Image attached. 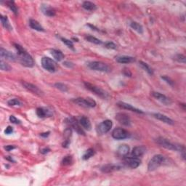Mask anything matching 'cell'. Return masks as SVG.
Listing matches in <instances>:
<instances>
[{"label": "cell", "mask_w": 186, "mask_h": 186, "mask_svg": "<svg viewBox=\"0 0 186 186\" xmlns=\"http://www.w3.org/2000/svg\"><path fill=\"white\" fill-rule=\"evenodd\" d=\"M123 73L126 76H132V73L129 71V69H125L124 70Z\"/></svg>", "instance_id": "cell-46"}, {"label": "cell", "mask_w": 186, "mask_h": 186, "mask_svg": "<svg viewBox=\"0 0 186 186\" xmlns=\"http://www.w3.org/2000/svg\"><path fill=\"white\" fill-rule=\"evenodd\" d=\"M42 11L45 15L48 17H54L55 15V10L48 5H43L42 7Z\"/></svg>", "instance_id": "cell-22"}, {"label": "cell", "mask_w": 186, "mask_h": 186, "mask_svg": "<svg viewBox=\"0 0 186 186\" xmlns=\"http://www.w3.org/2000/svg\"><path fill=\"white\" fill-rule=\"evenodd\" d=\"M29 26L32 29L36 30L37 32H44V28L41 26V24L36 20L31 19L29 20Z\"/></svg>", "instance_id": "cell-24"}, {"label": "cell", "mask_w": 186, "mask_h": 186, "mask_svg": "<svg viewBox=\"0 0 186 186\" xmlns=\"http://www.w3.org/2000/svg\"><path fill=\"white\" fill-rule=\"evenodd\" d=\"M112 126L113 123L111 120L107 119V120L103 121L97 127V132H98L99 135H104V134L110 131Z\"/></svg>", "instance_id": "cell-8"}, {"label": "cell", "mask_w": 186, "mask_h": 186, "mask_svg": "<svg viewBox=\"0 0 186 186\" xmlns=\"http://www.w3.org/2000/svg\"><path fill=\"white\" fill-rule=\"evenodd\" d=\"M0 56H1L2 59L5 58L10 61H15L16 60V56L13 53L2 48V47L0 49Z\"/></svg>", "instance_id": "cell-16"}, {"label": "cell", "mask_w": 186, "mask_h": 186, "mask_svg": "<svg viewBox=\"0 0 186 186\" xmlns=\"http://www.w3.org/2000/svg\"><path fill=\"white\" fill-rule=\"evenodd\" d=\"M116 119L121 125L124 126L129 127V126L131 125V119H130V117L129 116V115L125 113H118L116 115Z\"/></svg>", "instance_id": "cell-10"}, {"label": "cell", "mask_w": 186, "mask_h": 186, "mask_svg": "<svg viewBox=\"0 0 186 186\" xmlns=\"http://www.w3.org/2000/svg\"><path fill=\"white\" fill-rule=\"evenodd\" d=\"M73 102L79 106L84 107V108H94L96 106V102L91 98H78L74 99Z\"/></svg>", "instance_id": "cell-5"}, {"label": "cell", "mask_w": 186, "mask_h": 186, "mask_svg": "<svg viewBox=\"0 0 186 186\" xmlns=\"http://www.w3.org/2000/svg\"><path fill=\"white\" fill-rule=\"evenodd\" d=\"M112 137L116 140H121L129 137V133L122 128H116L112 132Z\"/></svg>", "instance_id": "cell-9"}, {"label": "cell", "mask_w": 186, "mask_h": 186, "mask_svg": "<svg viewBox=\"0 0 186 186\" xmlns=\"http://www.w3.org/2000/svg\"><path fill=\"white\" fill-rule=\"evenodd\" d=\"M42 66L45 70L50 73H55L57 71L56 63L48 57H44L42 59Z\"/></svg>", "instance_id": "cell-6"}, {"label": "cell", "mask_w": 186, "mask_h": 186, "mask_svg": "<svg viewBox=\"0 0 186 186\" xmlns=\"http://www.w3.org/2000/svg\"><path fill=\"white\" fill-rule=\"evenodd\" d=\"M116 61L119 63H130L135 61V58L130 56H119L116 57Z\"/></svg>", "instance_id": "cell-25"}, {"label": "cell", "mask_w": 186, "mask_h": 186, "mask_svg": "<svg viewBox=\"0 0 186 186\" xmlns=\"http://www.w3.org/2000/svg\"><path fill=\"white\" fill-rule=\"evenodd\" d=\"M105 47H106L107 49H116V44H114V43L112 42H108L105 44Z\"/></svg>", "instance_id": "cell-40"}, {"label": "cell", "mask_w": 186, "mask_h": 186, "mask_svg": "<svg viewBox=\"0 0 186 186\" xmlns=\"http://www.w3.org/2000/svg\"><path fill=\"white\" fill-rule=\"evenodd\" d=\"M51 55H53V57L57 61H61L65 58V55L61 50H58V49H51L50 51Z\"/></svg>", "instance_id": "cell-23"}, {"label": "cell", "mask_w": 186, "mask_h": 186, "mask_svg": "<svg viewBox=\"0 0 186 186\" xmlns=\"http://www.w3.org/2000/svg\"><path fill=\"white\" fill-rule=\"evenodd\" d=\"M49 135V132H44V133H42L41 134V136L44 137H48Z\"/></svg>", "instance_id": "cell-48"}, {"label": "cell", "mask_w": 186, "mask_h": 186, "mask_svg": "<svg viewBox=\"0 0 186 186\" xmlns=\"http://www.w3.org/2000/svg\"><path fill=\"white\" fill-rule=\"evenodd\" d=\"M72 162H73L72 157L71 156H67L63 158V161H62V164L64 165V166H68V165L71 164Z\"/></svg>", "instance_id": "cell-38"}, {"label": "cell", "mask_w": 186, "mask_h": 186, "mask_svg": "<svg viewBox=\"0 0 186 186\" xmlns=\"http://www.w3.org/2000/svg\"><path fill=\"white\" fill-rule=\"evenodd\" d=\"M0 69H1L2 71H10V70L12 69V68L9 64L6 63V62H5L2 59L1 61H0Z\"/></svg>", "instance_id": "cell-32"}, {"label": "cell", "mask_w": 186, "mask_h": 186, "mask_svg": "<svg viewBox=\"0 0 186 186\" xmlns=\"http://www.w3.org/2000/svg\"><path fill=\"white\" fill-rule=\"evenodd\" d=\"M10 122H12V124H15V125H18V124H20V121L19 119H18L15 116H10Z\"/></svg>", "instance_id": "cell-41"}, {"label": "cell", "mask_w": 186, "mask_h": 186, "mask_svg": "<svg viewBox=\"0 0 186 186\" xmlns=\"http://www.w3.org/2000/svg\"><path fill=\"white\" fill-rule=\"evenodd\" d=\"M152 96L154 97V98H156L157 100H159V102H161L163 104L165 105H170L171 104V101L170 99L169 98H167L166 95L162 94L160 92H153L152 93Z\"/></svg>", "instance_id": "cell-13"}, {"label": "cell", "mask_w": 186, "mask_h": 186, "mask_svg": "<svg viewBox=\"0 0 186 186\" xmlns=\"http://www.w3.org/2000/svg\"><path fill=\"white\" fill-rule=\"evenodd\" d=\"M79 125L83 127V129L87 130V131H90V130H91V128H92V125H91L90 119L86 116H82L80 119Z\"/></svg>", "instance_id": "cell-20"}, {"label": "cell", "mask_w": 186, "mask_h": 186, "mask_svg": "<svg viewBox=\"0 0 186 186\" xmlns=\"http://www.w3.org/2000/svg\"><path fill=\"white\" fill-rule=\"evenodd\" d=\"M146 151V148L144 146H136L132 149L131 156L133 157H141Z\"/></svg>", "instance_id": "cell-18"}, {"label": "cell", "mask_w": 186, "mask_h": 186, "mask_svg": "<svg viewBox=\"0 0 186 186\" xmlns=\"http://www.w3.org/2000/svg\"><path fill=\"white\" fill-rule=\"evenodd\" d=\"M15 49L18 52V59L22 66L26 68H32L34 66V62L33 57L28 54L23 47L20 44H14Z\"/></svg>", "instance_id": "cell-1"}, {"label": "cell", "mask_w": 186, "mask_h": 186, "mask_svg": "<svg viewBox=\"0 0 186 186\" xmlns=\"http://www.w3.org/2000/svg\"><path fill=\"white\" fill-rule=\"evenodd\" d=\"M118 106H119L120 108H123V109H126V110L133 111V112H135L137 113H143V111H142V110H140V109H138L137 108H135V107L132 106V105L128 104V103H126L124 102L118 103Z\"/></svg>", "instance_id": "cell-17"}, {"label": "cell", "mask_w": 186, "mask_h": 186, "mask_svg": "<svg viewBox=\"0 0 186 186\" xmlns=\"http://www.w3.org/2000/svg\"><path fill=\"white\" fill-rule=\"evenodd\" d=\"M162 79H164L167 84H169V85L172 86L173 84H174V82H173L172 80H171L170 78H169L168 76H162Z\"/></svg>", "instance_id": "cell-42"}, {"label": "cell", "mask_w": 186, "mask_h": 186, "mask_svg": "<svg viewBox=\"0 0 186 186\" xmlns=\"http://www.w3.org/2000/svg\"><path fill=\"white\" fill-rule=\"evenodd\" d=\"M66 121H67L68 125L71 126L72 128H74V129H75L76 132H78L79 135H85L83 129H82L79 124L77 122V121H76L75 119H74V118H69V119H66Z\"/></svg>", "instance_id": "cell-14"}, {"label": "cell", "mask_w": 186, "mask_h": 186, "mask_svg": "<svg viewBox=\"0 0 186 186\" xmlns=\"http://www.w3.org/2000/svg\"><path fill=\"white\" fill-rule=\"evenodd\" d=\"M12 132H13V128H12L11 126H8L5 130V133L7 134V135H10Z\"/></svg>", "instance_id": "cell-43"}, {"label": "cell", "mask_w": 186, "mask_h": 186, "mask_svg": "<svg viewBox=\"0 0 186 186\" xmlns=\"http://www.w3.org/2000/svg\"><path fill=\"white\" fill-rule=\"evenodd\" d=\"M94 154H95V150H93L92 148H89V149L85 152V154L83 155L82 159H83L84 160H87V159H90L91 157L94 156Z\"/></svg>", "instance_id": "cell-34"}, {"label": "cell", "mask_w": 186, "mask_h": 186, "mask_svg": "<svg viewBox=\"0 0 186 186\" xmlns=\"http://www.w3.org/2000/svg\"><path fill=\"white\" fill-rule=\"evenodd\" d=\"M156 142L161 147L166 148V149L175 150V151L179 152H185V147L183 146L180 144L173 143V142H171L169 140L164 137H159L156 140Z\"/></svg>", "instance_id": "cell-2"}, {"label": "cell", "mask_w": 186, "mask_h": 186, "mask_svg": "<svg viewBox=\"0 0 186 186\" xmlns=\"http://www.w3.org/2000/svg\"><path fill=\"white\" fill-rule=\"evenodd\" d=\"M49 151H50V149L48 148H43L42 150H41V153H42V154H46Z\"/></svg>", "instance_id": "cell-47"}, {"label": "cell", "mask_w": 186, "mask_h": 186, "mask_svg": "<svg viewBox=\"0 0 186 186\" xmlns=\"http://www.w3.org/2000/svg\"><path fill=\"white\" fill-rule=\"evenodd\" d=\"M0 19H1L2 24L4 28H6V29H7V30H12V29L11 25L10 24V22H9V20H8V18H7V16L1 15H0Z\"/></svg>", "instance_id": "cell-27"}, {"label": "cell", "mask_w": 186, "mask_h": 186, "mask_svg": "<svg viewBox=\"0 0 186 186\" xmlns=\"http://www.w3.org/2000/svg\"><path fill=\"white\" fill-rule=\"evenodd\" d=\"M16 147L14 146H11V145H9V146H5V149L7 150V151H11L13 149H15Z\"/></svg>", "instance_id": "cell-45"}, {"label": "cell", "mask_w": 186, "mask_h": 186, "mask_svg": "<svg viewBox=\"0 0 186 186\" xmlns=\"http://www.w3.org/2000/svg\"><path fill=\"white\" fill-rule=\"evenodd\" d=\"M130 27L133 30H135V32L139 33V34H142V33H143V27L137 22H132L131 23H130Z\"/></svg>", "instance_id": "cell-30"}, {"label": "cell", "mask_w": 186, "mask_h": 186, "mask_svg": "<svg viewBox=\"0 0 186 186\" xmlns=\"http://www.w3.org/2000/svg\"><path fill=\"white\" fill-rule=\"evenodd\" d=\"M153 116H154V118H156V119H158V120L162 121V122H164L165 124H167V125H173L175 124L174 121H173L172 119H170V118L168 116H167L166 115L162 114V113H153Z\"/></svg>", "instance_id": "cell-15"}, {"label": "cell", "mask_w": 186, "mask_h": 186, "mask_svg": "<svg viewBox=\"0 0 186 186\" xmlns=\"http://www.w3.org/2000/svg\"><path fill=\"white\" fill-rule=\"evenodd\" d=\"M23 85L26 90H28V91H30L31 92L34 93V94L38 96H42L43 95V92L42 90L39 89L38 87H36L34 84H33L32 83H29V82H22Z\"/></svg>", "instance_id": "cell-11"}, {"label": "cell", "mask_w": 186, "mask_h": 186, "mask_svg": "<svg viewBox=\"0 0 186 186\" xmlns=\"http://www.w3.org/2000/svg\"><path fill=\"white\" fill-rule=\"evenodd\" d=\"M55 87L57 89H58L59 90H61L62 92H67V91L69 90V88H68V87L66 86V84H64L63 83H60V82L59 83L58 82H57V83H55Z\"/></svg>", "instance_id": "cell-36"}, {"label": "cell", "mask_w": 186, "mask_h": 186, "mask_svg": "<svg viewBox=\"0 0 186 186\" xmlns=\"http://www.w3.org/2000/svg\"><path fill=\"white\" fill-rule=\"evenodd\" d=\"M88 67L90 68V69L94 70V71H101V72H105V73H108L110 72L111 68L109 67V66L108 64L103 63V62L100 61H92V62H90L87 64Z\"/></svg>", "instance_id": "cell-4"}, {"label": "cell", "mask_w": 186, "mask_h": 186, "mask_svg": "<svg viewBox=\"0 0 186 186\" xmlns=\"http://www.w3.org/2000/svg\"><path fill=\"white\" fill-rule=\"evenodd\" d=\"M36 114L39 118H45L50 116L52 113L47 108L41 107V108H38L36 109Z\"/></svg>", "instance_id": "cell-21"}, {"label": "cell", "mask_w": 186, "mask_h": 186, "mask_svg": "<svg viewBox=\"0 0 186 186\" xmlns=\"http://www.w3.org/2000/svg\"><path fill=\"white\" fill-rule=\"evenodd\" d=\"M85 39H86V40L88 41V42L93 43V44H102V42H101L100 39H98V38H96V37H95V36H86Z\"/></svg>", "instance_id": "cell-33"}, {"label": "cell", "mask_w": 186, "mask_h": 186, "mask_svg": "<svg viewBox=\"0 0 186 186\" xmlns=\"http://www.w3.org/2000/svg\"><path fill=\"white\" fill-rule=\"evenodd\" d=\"M174 59L175 61L179 62V63H185L186 62V57L185 55H182V54H177L176 55H175Z\"/></svg>", "instance_id": "cell-37"}, {"label": "cell", "mask_w": 186, "mask_h": 186, "mask_svg": "<svg viewBox=\"0 0 186 186\" xmlns=\"http://www.w3.org/2000/svg\"><path fill=\"white\" fill-rule=\"evenodd\" d=\"M63 66H65L68 68H70V69H71V68H73L74 66V64L73 63H71V62H69V61L63 62Z\"/></svg>", "instance_id": "cell-44"}, {"label": "cell", "mask_w": 186, "mask_h": 186, "mask_svg": "<svg viewBox=\"0 0 186 186\" xmlns=\"http://www.w3.org/2000/svg\"><path fill=\"white\" fill-rule=\"evenodd\" d=\"M120 169V167L117 166V165L112 164H105L104 166L101 167V171L104 173H110L113 172V171L119 170Z\"/></svg>", "instance_id": "cell-19"}, {"label": "cell", "mask_w": 186, "mask_h": 186, "mask_svg": "<svg viewBox=\"0 0 186 186\" xmlns=\"http://www.w3.org/2000/svg\"><path fill=\"white\" fill-rule=\"evenodd\" d=\"M129 152V147L126 144L121 145L118 148V153L121 156H127Z\"/></svg>", "instance_id": "cell-28"}, {"label": "cell", "mask_w": 186, "mask_h": 186, "mask_svg": "<svg viewBox=\"0 0 186 186\" xmlns=\"http://www.w3.org/2000/svg\"><path fill=\"white\" fill-rule=\"evenodd\" d=\"M84 85H85L86 88L88 89L89 90H90L91 92H94L95 94L100 97V98L103 99H106L108 97V94L105 91H104L102 89L98 87L95 85L88 83V82H84Z\"/></svg>", "instance_id": "cell-7"}, {"label": "cell", "mask_w": 186, "mask_h": 186, "mask_svg": "<svg viewBox=\"0 0 186 186\" xmlns=\"http://www.w3.org/2000/svg\"><path fill=\"white\" fill-rule=\"evenodd\" d=\"M164 162V157L161 154H157L153 156L148 164V171H153L156 170L159 167L162 166Z\"/></svg>", "instance_id": "cell-3"}, {"label": "cell", "mask_w": 186, "mask_h": 186, "mask_svg": "<svg viewBox=\"0 0 186 186\" xmlns=\"http://www.w3.org/2000/svg\"><path fill=\"white\" fill-rule=\"evenodd\" d=\"M61 39L62 42H63L66 45H67V46L69 47V48H71L72 49H74V43L71 40H69V39H66V38H63V37H61Z\"/></svg>", "instance_id": "cell-39"}, {"label": "cell", "mask_w": 186, "mask_h": 186, "mask_svg": "<svg viewBox=\"0 0 186 186\" xmlns=\"http://www.w3.org/2000/svg\"><path fill=\"white\" fill-rule=\"evenodd\" d=\"M125 163L132 169H136L141 164V161L137 157H127L125 159Z\"/></svg>", "instance_id": "cell-12"}, {"label": "cell", "mask_w": 186, "mask_h": 186, "mask_svg": "<svg viewBox=\"0 0 186 186\" xmlns=\"http://www.w3.org/2000/svg\"><path fill=\"white\" fill-rule=\"evenodd\" d=\"M139 65L141 66L142 69H144L148 74H150V75H153V74H154V71H153L152 69L146 63H145V62H142V61H140Z\"/></svg>", "instance_id": "cell-31"}, {"label": "cell", "mask_w": 186, "mask_h": 186, "mask_svg": "<svg viewBox=\"0 0 186 186\" xmlns=\"http://www.w3.org/2000/svg\"><path fill=\"white\" fill-rule=\"evenodd\" d=\"M82 7H83L84 10H88V11H94V10H97V6L95 4L89 1L84 2L83 4H82Z\"/></svg>", "instance_id": "cell-26"}, {"label": "cell", "mask_w": 186, "mask_h": 186, "mask_svg": "<svg viewBox=\"0 0 186 186\" xmlns=\"http://www.w3.org/2000/svg\"><path fill=\"white\" fill-rule=\"evenodd\" d=\"M6 5L8 7L10 8V10L13 12L15 15H18V8L17 7V5H15V2L13 1H7L5 2Z\"/></svg>", "instance_id": "cell-29"}, {"label": "cell", "mask_w": 186, "mask_h": 186, "mask_svg": "<svg viewBox=\"0 0 186 186\" xmlns=\"http://www.w3.org/2000/svg\"><path fill=\"white\" fill-rule=\"evenodd\" d=\"M7 104L10 105V106H19V105H21L22 103L20 101L18 100L17 98H14V99H11L7 102Z\"/></svg>", "instance_id": "cell-35"}]
</instances>
